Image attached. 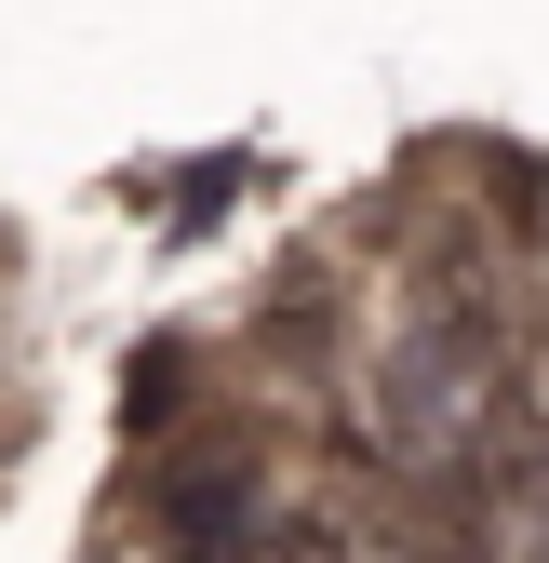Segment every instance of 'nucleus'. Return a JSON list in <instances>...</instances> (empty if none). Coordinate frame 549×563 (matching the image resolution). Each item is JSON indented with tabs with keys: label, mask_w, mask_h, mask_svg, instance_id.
<instances>
[{
	"label": "nucleus",
	"mask_w": 549,
	"mask_h": 563,
	"mask_svg": "<svg viewBox=\"0 0 549 563\" xmlns=\"http://www.w3.org/2000/svg\"><path fill=\"white\" fill-rule=\"evenodd\" d=\"M509 389V322L483 282H429L416 322L389 335V376H376V416H389V456L416 470H456L469 443H483V416Z\"/></svg>",
	"instance_id": "1"
}]
</instances>
